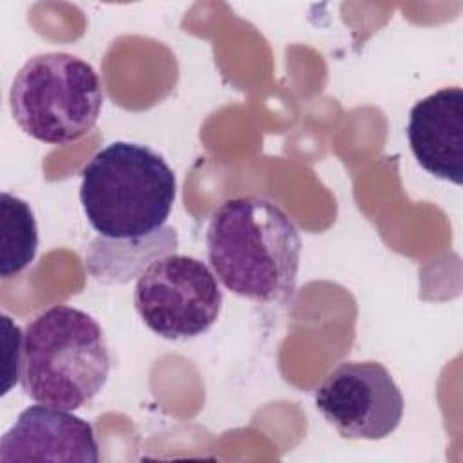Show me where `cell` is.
Instances as JSON below:
<instances>
[{"label":"cell","mask_w":463,"mask_h":463,"mask_svg":"<svg viewBox=\"0 0 463 463\" xmlns=\"http://www.w3.org/2000/svg\"><path fill=\"white\" fill-rule=\"evenodd\" d=\"M300 250L291 217L257 195L226 199L206 230L208 260L217 280L257 304H288L293 298Z\"/></svg>","instance_id":"6da1fadb"},{"label":"cell","mask_w":463,"mask_h":463,"mask_svg":"<svg viewBox=\"0 0 463 463\" xmlns=\"http://www.w3.org/2000/svg\"><path fill=\"white\" fill-rule=\"evenodd\" d=\"M109 373L107 338L89 313L56 304L27 324L20 385L36 403L81 409L105 387Z\"/></svg>","instance_id":"7a4b0ae2"},{"label":"cell","mask_w":463,"mask_h":463,"mask_svg":"<svg viewBox=\"0 0 463 463\" xmlns=\"http://www.w3.org/2000/svg\"><path fill=\"white\" fill-rule=\"evenodd\" d=\"M177 194L175 174L146 145L114 141L81 170L80 203L107 239H139L165 226Z\"/></svg>","instance_id":"3957f363"},{"label":"cell","mask_w":463,"mask_h":463,"mask_svg":"<svg viewBox=\"0 0 463 463\" xmlns=\"http://www.w3.org/2000/svg\"><path fill=\"white\" fill-rule=\"evenodd\" d=\"M9 107L16 125L49 145L74 143L90 132L103 107L96 69L71 52L31 56L13 78Z\"/></svg>","instance_id":"277c9868"},{"label":"cell","mask_w":463,"mask_h":463,"mask_svg":"<svg viewBox=\"0 0 463 463\" xmlns=\"http://www.w3.org/2000/svg\"><path fill=\"white\" fill-rule=\"evenodd\" d=\"M134 307L157 336L190 340L217 322L222 291L203 260L168 253L152 260L137 277Z\"/></svg>","instance_id":"5b68a950"},{"label":"cell","mask_w":463,"mask_h":463,"mask_svg":"<svg viewBox=\"0 0 463 463\" xmlns=\"http://www.w3.org/2000/svg\"><path fill=\"white\" fill-rule=\"evenodd\" d=\"M315 407L345 439H383L403 418V396L380 362H342L317 387Z\"/></svg>","instance_id":"8992f818"},{"label":"cell","mask_w":463,"mask_h":463,"mask_svg":"<svg viewBox=\"0 0 463 463\" xmlns=\"http://www.w3.org/2000/svg\"><path fill=\"white\" fill-rule=\"evenodd\" d=\"M13 461L98 463L99 449L87 420L38 403L24 409L0 439V463Z\"/></svg>","instance_id":"52a82bcc"},{"label":"cell","mask_w":463,"mask_h":463,"mask_svg":"<svg viewBox=\"0 0 463 463\" xmlns=\"http://www.w3.org/2000/svg\"><path fill=\"white\" fill-rule=\"evenodd\" d=\"M407 139L418 165L438 179L463 183V90L443 87L409 112Z\"/></svg>","instance_id":"ba28073f"},{"label":"cell","mask_w":463,"mask_h":463,"mask_svg":"<svg viewBox=\"0 0 463 463\" xmlns=\"http://www.w3.org/2000/svg\"><path fill=\"white\" fill-rule=\"evenodd\" d=\"M177 233L170 226L139 239L96 237L85 255V268L101 284H123L156 259L175 251Z\"/></svg>","instance_id":"9c48e42d"},{"label":"cell","mask_w":463,"mask_h":463,"mask_svg":"<svg viewBox=\"0 0 463 463\" xmlns=\"http://www.w3.org/2000/svg\"><path fill=\"white\" fill-rule=\"evenodd\" d=\"M2 251L0 275L9 279L24 271L38 251V226L33 208L24 199L2 192Z\"/></svg>","instance_id":"30bf717a"}]
</instances>
